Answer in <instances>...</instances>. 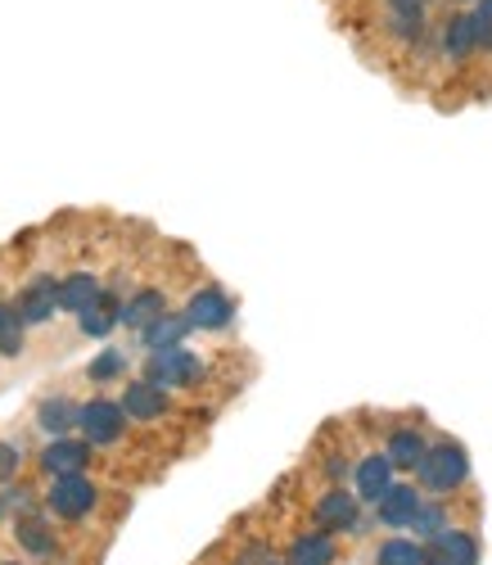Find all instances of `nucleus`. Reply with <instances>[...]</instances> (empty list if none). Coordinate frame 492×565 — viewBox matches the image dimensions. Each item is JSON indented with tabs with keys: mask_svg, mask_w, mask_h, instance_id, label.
Instances as JSON below:
<instances>
[{
	"mask_svg": "<svg viewBox=\"0 0 492 565\" xmlns=\"http://www.w3.org/2000/svg\"><path fill=\"white\" fill-rule=\"evenodd\" d=\"M105 290V276L100 271H90V267H73V271H64L60 276V312H68V317H77L95 295Z\"/></svg>",
	"mask_w": 492,
	"mask_h": 565,
	"instance_id": "412c9836",
	"label": "nucleus"
},
{
	"mask_svg": "<svg viewBox=\"0 0 492 565\" xmlns=\"http://www.w3.org/2000/svg\"><path fill=\"white\" fill-rule=\"evenodd\" d=\"M420 498H425V493L416 489V480H393V484L371 502L375 525H384V530H407V521L416 515Z\"/></svg>",
	"mask_w": 492,
	"mask_h": 565,
	"instance_id": "dca6fc26",
	"label": "nucleus"
},
{
	"mask_svg": "<svg viewBox=\"0 0 492 565\" xmlns=\"http://www.w3.org/2000/svg\"><path fill=\"white\" fill-rule=\"evenodd\" d=\"M411 476L425 498H457L461 489H470V452L452 435H438V439H429Z\"/></svg>",
	"mask_w": 492,
	"mask_h": 565,
	"instance_id": "f257e3e1",
	"label": "nucleus"
},
{
	"mask_svg": "<svg viewBox=\"0 0 492 565\" xmlns=\"http://www.w3.org/2000/svg\"><path fill=\"white\" fill-rule=\"evenodd\" d=\"M10 539H14L19 556L32 561V565H60V561H64V534H60V521H51V515H45L41 507L14 515V521H10Z\"/></svg>",
	"mask_w": 492,
	"mask_h": 565,
	"instance_id": "39448f33",
	"label": "nucleus"
},
{
	"mask_svg": "<svg viewBox=\"0 0 492 565\" xmlns=\"http://www.w3.org/2000/svg\"><path fill=\"white\" fill-rule=\"evenodd\" d=\"M429 448V426L420 412H403L388 420V435H384V457L393 461V470H403V476H411L416 461L425 457Z\"/></svg>",
	"mask_w": 492,
	"mask_h": 565,
	"instance_id": "9d476101",
	"label": "nucleus"
},
{
	"mask_svg": "<svg viewBox=\"0 0 492 565\" xmlns=\"http://www.w3.org/2000/svg\"><path fill=\"white\" fill-rule=\"evenodd\" d=\"M470 28H474V55L492 60V0H474L470 6Z\"/></svg>",
	"mask_w": 492,
	"mask_h": 565,
	"instance_id": "bb28decb",
	"label": "nucleus"
},
{
	"mask_svg": "<svg viewBox=\"0 0 492 565\" xmlns=\"http://www.w3.org/2000/svg\"><path fill=\"white\" fill-rule=\"evenodd\" d=\"M194 331H190V321H185V312H163V317H154L145 331H136V340H140V349L145 353H163V349H181L185 340H190Z\"/></svg>",
	"mask_w": 492,
	"mask_h": 565,
	"instance_id": "aec40b11",
	"label": "nucleus"
},
{
	"mask_svg": "<svg viewBox=\"0 0 492 565\" xmlns=\"http://www.w3.org/2000/svg\"><path fill=\"white\" fill-rule=\"evenodd\" d=\"M100 452H95L82 435H60V439H45L32 452V466L41 480H60V476H90Z\"/></svg>",
	"mask_w": 492,
	"mask_h": 565,
	"instance_id": "0eeeda50",
	"label": "nucleus"
},
{
	"mask_svg": "<svg viewBox=\"0 0 492 565\" xmlns=\"http://www.w3.org/2000/svg\"><path fill=\"white\" fill-rule=\"evenodd\" d=\"M483 543L474 525H448L442 534L425 539V565H479Z\"/></svg>",
	"mask_w": 492,
	"mask_h": 565,
	"instance_id": "f8f14e48",
	"label": "nucleus"
},
{
	"mask_svg": "<svg viewBox=\"0 0 492 565\" xmlns=\"http://www.w3.org/2000/svg\"><path fill=\"white\" fill-rule=\"evenodd\" d=\"M77 435H82L95 452L127 448V444H131V416H127L122 403L109 398V394L82 398V407H77Z\"/></svg>",
	"mask_w": 492,
	"mask_h": 565,
	"instance_id": "7ed1b4c3",
	"label": "nucleus"
},
{
	"mask_svg": "<svg viewBox=\"0 0 492 565\" xmlns=\"http://www.w3.org/2000/svg\"><path fill=\"white\" fill-rule=\"evenodd\" d=\"M77 398L68 390H51L32 403V430L41 439H60V435H77Z\"/></svg>",
	"mask_w": 492,
	"mask_h": 565,
	"instance_id": "ddd939ff",
	"label": "nucleus"
},
{
	"mask_svg": "<svg viewBox=\"0 0 492 565\" xmlns=\"http://www.w3.org/2000/svg\"><path fill=\"white\" fill-rule=\"evenodd\" d=\"M181 312L190 321V331H200V335H226L235 326V299L222 280H200Z\"/></svg>",
	"mask_w": 492,
	"mask_h": 565,
	"instance_id": "423d86ee",
	"label": "nucleus"
},
{
	"mask_svg": "<svg viewBox=\"0 0 492 565\" xmlns=\"http://www.w3.org/2000/svg\"><path fill=\"white\" fill-rule=\"evenodd\" d=\"M353 493H357V502L362 507H371L393 480H398V470H393V461L384 457V448H371V452H362V457H353Z\"/></svg>",
	"mask_w": 492,
	"mask_h": 565,
	"instance_id": "f3484780",
	"label": "nucleus"
},
{
	"mask_svg": "<svg viewBox=\"0 0 492 565\" xmlns=\"http://www.w3.org/2000/svg\"><path fill=\"white\" fill-rule=\"evenodd\" d=\"M384 10L388 14H425L429 0H384Z\"/></svg>",
	"mask_w": 492,
	"mask_h": 565,
	"instance_id": "c85d7f7f",
	"label": "nucleus"
},
{
	"mask_svg": "<svg viewBox=\"0 0 492 565\" xmlns=\"http://www.w3.org/2000/svg\"><path fill=\"white\" fill-rule=\"evenodd\" d=\"M263 565H285V561H276V556H271V561H263Z\"/></svg>",
	"mask_w": 492,
	"mask_h": 565,
	"instance_id": "2f4dec72",
	"label": "nucleus"
},
{
	"mask_svg": "<svg viewBox=\"0 0 492 565\" xmlns=\"http://www.w3.org/2000/svg\"><path fill=\"white\" fill-rule=\"evenodd\" d=\"M0 565H32V561H0Z\"/></svg>",
	"mask_w": 492,
	"mask_h": 565,
	"instance_id": "7c9ffc66",
	"label": "nucleus"
},
{
	"mask_svg": "<svg viewBox=\"0 0 492 565\" xmlns=\"http://www.w3.org/2000/svg\"><path fill=\"white\" fill-rule=\"evenodd\" d=\"M28 470V448L19 439H0V484H14Z\"/></svg>",
	"mask_w": 492,
	"mask_h": 565,
	"instance_id": "cd10ccee",
	"label": "nucleus"
},
{
	"mask_svg": "<svg viewBox=\"0 0 492 565\" xmlns=\"http://www.w3.org/2000/svg\"><path fill=\"white\" fill-rule=\"evenodd\" d=\"M339 539L325 534V530H299V534H289L285 543V565H339Z\"/></svg>",
	"mask_w": 492,
	"mask_h": 565,
	"instance_id": "6ab92c4d",
	"label": "nucleus"
},
{
	"mask_svg": "<svg viewBox=\"0 0 492 565\" xmlns=\"http://www.w3.org/2000/svg\"><path fill=\"white\" fill-rule=\"evenodd\" d=\"M10 299H14L28 331H45V326L60 317V276L55 271H28Z\"/></svg>",
	"mask_w": 492,
	"mask_h": 565,
	"instance_id": "6e6552de",
	"label": "nucleus"
},
{
	"mask_svg": "<svg viewBox=\"0 0 492 565\" xmlns=\"http://www.w3.org/2000/svg\"><path fill=\"white\" fill-rule=\"evenodd\" d=\"M172 308L168 299V286H159V280H140V286L131 295H122V326L127 331H145L154 317H163Z\"/></svg>",
	"mask_w": 492,
	"mask_h": 565,
	"instance_id": "a211bd4d",
	"label": "nucleus"
},
{
	"mask_svg": "<svg viewBox=\"0 0 492 565\" xmlns=\"http://www.w3.org/2000/svg\"><path fill=\"white\" fill-rule=\"evenodd\" d=\"M28 326H23V317H19V308H14V299H6L0 295V358L6 362H14V358H23L28 353Z\"/></svg>",
	"mask_w": 492,
	"mask_h": 565,
	"instance_id": "b1692460",
	"label": "nucleus"
},
{
	"mask_svg": "<svg viewBox=\"0 0 492 565\" xmlns=\"http://www.w3.org/2000/svg\"><path fill=\"white\" fill-rule=\"evenodd\" d=\"M118 403H122V412L131 416V426H163V420L177 412L172 394L159 390V385H150L145 375H131V381H122Z\"/></svg>",
	"mask_w": 492,
	"mask_h": 565,
	"instance_id": "9b49d317",
	"label": "nucleus"
},
{
	"mask_svg": "<svg viewBox=\"0 0 492 565\" xmlns=\"http://www.w3.org/2000/svg\"><path fill=\"white\" fill-rule=\"evenodd\" d=\"M41 511L60 525H90L105 511V489L95 476H60L45 480L41 489Z\"/></svg>",
	"mask_w": 492,
	"mask_h": 565,
	"instance_id": "f03ea898",
	"label": "nucleus"
},
{
	"mask_svg": "<svg viewBox=\"0 0 492 565\" xmlns=\"http://www.w3.org/2000/svg\"><path fill=\"white\" fill-rule=\"evenodd\" d=\"M140 375L150 385L168 390V394H194L204 381H208V358L194 353V349H163V353H145V366Z\"/></svg>",
	"mask_w": 492,
	"mask_h": 565,
	"instance_id": "20e7f679",
	"label": "nucleus"
},
{
	"mask_svg": "<svg viewBox=\"0 0 492 565\" xmlns=\"http://www.w3.org/2000/svg\"><path fill=\"white\" fill-rule=\"evenodd\" d=\"M118 326H122V290L114 286V280H105V290L77 312V335H86V340H109Z\"/></svg>",
	"mask_w": 492,
	"mask_h": 565,
	"instance_id": "2eb2a0df",
	"label": "nucleus"
},
{
	"mask_svg": "<svg viewBox=\"0 0 492 565\" xmlns=\"http://www.w3.org/2000/svg\"><path fill=\"white\" fill-rule=\"evenodd\" d=\"M474 0H448V10H470Z\"/></svg>",
	"mask_w": 492,
	"mask_h": 565,
	"instance_id": "c756f323",
	"label": "nucleus"
},
{
	"mask_svg": "<svg viewBox=\"0 0 492 565\" xmlns=\"http://www.w3.org/2000/svg\"><path fill=\"white\" fill-rule=\"evenodd\" d=\"M448 525H452V507H448V498H420L416 515L407 521V534H411L416 543H425V539L442 534Z\"/></svg>",
	"mask_w": 492,
	"mask_h": 565,
	"instance_id": "4be33fe9",
	"label": "nucleus"
},
{
	"mask_svg": "<svg viewBox=\"0 0 492 565\" xmlns=\"http://www.w3.org/2000/svg\"><path fill=\"white\" fill-rule=\"evenodd\" d=\"M32 507H41V493L36 489H28V484H0V525H10L14 515H23V511H32Z\"/></svg>",
	"mask_w": 492,
	"mask_h": 565,
	"instance_id": "a878e982",
	"label": "nucleus"
},
{
	"mask_svg": "<svg viewBox=\"0 0 492 565\" xmlns=\"http://www.w3.org/2000/svg\"><path fill=\"white\" fill-rule=\"evenodd\" d=\"M308 515H312L317 530H325V534H334V539L362 530V502H357L353 489H343V484H325V489L312 498Z\"/></svg>",
	"mask_w": 492,
	"mask_h": 565,
	"instance_id": "1a4fd4ad",
	"label": "nucleus"
},
{
	"mask_svg": "<svg viewBox=\"0 0 492 565\" xmlns=\"http://www.w3.org/2000/svg\"><path fill=\"white\" fill-rule=\"evenodd\" d=\"M127 366H131V362H127V349H105V353H95V358L86 362L82 375H86L90 385L105 390V385H114V381H127Z\"/></svg>",
	"mask_w": 492,
	"mask_h": 565,
	"instance_id": "393cba45",
	"label": "nucleus"
},
{
	"mask_svg": "<svg viewBox=\"0 0 492 565\" xmlns=\"http://www.w3.org/2000/svg\"><path fill=\"white\" fill-rule=\"evenodd\" d=\"M434 51L442 64H452V68H466L474 55V28H470V10H448V19H442L434 28Z\"/></svg>",
	"mask_w": 492,
	"mask_h": 565,
	"instance_id": "4468645a",
	"label": "nucleus"
},
{
	"mask_svg": "<svg viewBox=\"0 0 492 565\" xmlns=\"http://www.w3.org/2000/svg\"><path fill=\"white\" fill-rule=\"evenodd\" d=\"M371 565H425V543H416V539L403 534V530H393L388 539L375 543Z\"/></svg>",
	"mask_w": 492,
	"mask_h": 565,
	"instance_id": "5701e85b",
	"label": "nucleus"
}]
</instances>
